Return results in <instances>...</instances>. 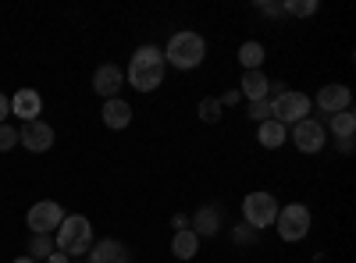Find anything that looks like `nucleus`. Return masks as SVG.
Wrapping results in <instances>:
<instances>
[{
  "instance_id": "f257e3e1",
  "label": "nucleus",
  "mask_w": 356,
  "mask_h": 263,
  "mask_svg": "<svg viewBox=\"0 0 356 263\" xmlns=\"http://www.w3.org/2000/svg\"><path fill=\"white\" fill-rule=\"evenodd\" d=\"M125 82L132 85V90H139V93H154L157 85L164 82V50L161 46H139L132 53Z\"/></svg>"
},
{
  "instance_id": "f03ea898",
  "label": "nucleus",
  "mask_w": 356,
  "mask_h": 263,
  "mask_svg": "<svg viewBox=\"0 0 356 263\" xmlns=\"http://www.w3.org/2000/svg\"><path fill=\"white\" fill-rule=\"evenodd\" d=\"M203 57H207V43L200 33H193V28H182V33H175L164 46V61L178 71H193L203 65Z\"/></svg>"
},
{
  "instance_id": "7ed1b4c3",
  "label": "nucleus",
  "mask_w": 356,
  "mask_h": 263,
  "mask_svg": "<svg viewBox=\"0 0 356 263\" xmlns=\"http://www.w3.org/2000/svg\"><path fill=\"white\" fill-rule=\"evenodd\" d=\"M54 246L65 256H82L86 249H93V224H89V217H82V214L65 217L61 228L54 231Z\"/></svg>"
},
{
  "instance_id": "20e7f679",
  "label": "nucleus",
  "mask_w": 356,
  "mask_h": 263,
  "mask_svg": "<svg viewBox=\"0 0 356 263\" xmlns=\"http://www.w3.org/2000/svg\"><path fill=\"white\" fill-rule=\"evenodd\" d=\"M314 100L307 93H296V90H282L278 96H271V118L278 125H300L307 121V114H310Z\"/></svg>"
},
{
  "instance_id": "39448f33",
  "label": "nucleus",
  "mask_w": 356,
  "mask_h": 263,
  "mask_svg": "<svg viewBox=\"0 0 356 263\" xmlns=\"http://www.w3.org/2000/svg\"><path fill=\"white\" fill-rule=\"evenodd\" d=\"M275 224H278V235L285 242H303L310 235V210L303 207V203H289V207L278 210Z\"/></svg>"
},
{
  "instance_id": "423d86ee",
  "label": "nucleus",
  "mask_w": 356,
  "mask_h": 263,
  "mask_svg": "<svg viewBox=\"0 0 356 263\" xmlns=\"http://www.w3.org/2000/svg\"><path fill=\"white\" fill-rule=\"evenodd\" d=\"M243 214L253 228H271L278 217V199L271 192H250L243 199Z\"/></svg>"
},
{
  "instance_id": "0eeeda50",
  "label": "nucleus",
  "mask_w": 356,
  "mask_h": 263,
  "mask_svg": "<svg viewBox=\"0 0 356 263\" xmlns=\"http://www.w3.org/2000/svg\"><path fill=\"white\" fill-rule=\"evenodd\" d=\"M61 221H65V210H61V203H54V199L36 203V207L29 210V217H25V224H29L33 235H50V231L61 228Z\"/></svg>"
},
{
  "instance_id": "6e6552de",
  "label": "nucleus",
  "mask_w": 356,
  "mask_h": 263,
  "mask_svg": "<svg viewBox=\"0 0 356 263\" xmlns=\"http://www.w3.org/2000/svg\"><path fill=\"white\" fill-rule=\"evenodd\" d=\"M324 139H328V135H324V125L314 121V118L292 125V142H296V150H300V153H321Z\"/></svg>"
},
{
  "instance_id": "1a4fd4ad",
  "label": "nucleus",
  "mask_w": 356,
  "mask_h": 263,
  "mask_svg": "<svg viewBox=\"0 0 356 263\" xmlns=\"http://www.w3.org/2000/svg\"><path fill=\"white\" fill-rule=\"evenodd\" d=\"M18 142L25 146L29 153H47L50 146H54V128L47 121H29V125H22Z\"/></svg>"
},
{
  "instance_id": "9d476101",
  "label": "nucleus",
  "mask_w": 356,
  "mask_h": 263,
  "mask_svg": "<svg viewBox=\"0 0 356 263\" xmlns=\"http://www.w3.org/2000/svg\"><path fill=\"white\" fill-rule=\"evenodd\" d=\"M40 110H43V96L36 90H29V85L11 96V114H15V118H22L25 125L29 121H40Z\"/></svg>"
},
{
  "instance_id": "9b49d317",
  "label": "nucleus",
  "mask_w": 356,
  "mask_h": 263,
  "mask_svg": "<svg viewBox=\"0 0 356 263\" xmlns=\"http://www.w3.org/2000/svg\"><path fill=\"white\" fill-rule=\"evenodd\" d=\"M349 103H353L349 85H339V82L321 85V93H317V107H321L324 114H342V110H349Z\"/></svg>"
},
{
  "instance_id": "f8f14e48",
  "label": "nucleus",
  "mask_w": 356,
  "mask_h": 263,
  "mask_svg": "<svg viewBox=\"0 0 356 263\" xmlns=\"http://www.w3.org/2000/svg\"><path fill=\"white\" fill-rule=\"evenodd\" d=\"M122 85H125V71L118 68V65H100V68H97V75H93V90H97L104 100H114Z\"/></svg>"
},
{
  "instance_id": "ddd939ff",
  "label": "nucleus",
  "mask_w": 356,
  "mask_h": 263,
  "mask_svg": "<svg viewBox=\"0 0 356 263\" xmlns=\"http://www.w3.org/2000/svg\"><path fill=\"white\" fill-rule=\"evenodd\" d=\"M100 118H104V125L107 128H114V132H122V128H129L132 125V107L122 100V96H114V100H104V110H100Z\"/></svg>"
},
{
  "instance_id": "4468645a",
  "label": "nucleus",
  "mask_w": 356,
  "mask_h": 263,
  "mask_svg": "<svg viewBox=\"0 0 356 263\" xmlns=\"http://www.w3.org/2000/svg\"><path fill=\"white\" fill-rule=\"evenodd\" d=\"M267 93H271V82H267L264 71H243L239 96H246L250 103H257V100H267Z\"/></svg>"
},
{
  "instance_id": "2eb2a0df",
  "label": "nucleus",
  "mask_w": 356,
  "mask_h": 263,
  "mask_svg": "<svg viewBox=\"0 0 356 263\" xmlns=\"http://www.w3.org/2000/svg\"><path fill=\"white\" fill-rule=\"evenodd\" d=\"M89 263H129V246H122L118 239L97 242L93 246V260H89Z\"/></svg>"
},
{
  "instance_id": "dca6fc26",
  "label": "nucleus",
  "mask_w": 356,
  "mask_h": 263,
  "mask_svg": "<svg viewBox=\"0 0 356 263\" xmlns=\"http://www.w3.org/2000/svg\"><path fill=\"white\" fill-rule=\"evenodd\" d=\"M171 253L178 260H193L200 253V235L193 228H182V231H175V239H171Z\"/></svg>"
},
{
  "instance_id": "f3484780",
  "label": "nucleus",
  "mask_w": 356,
  "mask_h": 263,
  "mask_svg": "<svg viewBox=\"0 0 356 263\" xmlns=\"http://www.w3.org/2000/svg\"><path fill=\"white\" fill-rule=\"evenodd\" d=\"M257 139H260L264 150H278V146L289 139V132H285V125H278V121L271 118V121H264V125L257 128Z\"/></svg>"
},
{
  "instance_id": "a211bd4d",
  "label": "nucleus",
  "mask_w": 356,
  "mask_h": 263,
  "mask_svg": "<svg viewBox=\"0 0 356 263\" xmlns=\"http://www.w3.org/2000/svg\"><path fill=\"white\" fill-rule=\"evenodd\" d=\"M218 228H221V217H218L214 207H203L193 217V231H196V235H218Z\"/></svg>"
},
{
  "instance_id": "6ab92c4d",
  "label": "nucleus",
  "mask_w": 356,
  "mask_h": 263,
  "mask_svg": "<svg viewBox=\"0 0 356 263\" xmlns=\"http://www.w3.org/2000/svg\"><path fill=\"white\" fill-rule=\"evenodd\" d=\"M239 65L246 68V71H260V65H264V46L260 43H243L239 46Z\"/></svg>"
},
{
  "instance_id": "aec40b11",
  "label": "nucleus",
  "mask_w": 356,
  "mask_h": 263,
  "mask_svg": "<svg viewBox=\"0 0 356 263\" xmlns=\"http://www.w3.org/2000/svg\"><path fill=\"white\" fill-rule=\"evenodd\" d=\"M332 132H335L339 139H353V132H356V114H353V110L332 114Z\"/></svg>"
},
{
  "instance_id": "412c9836",
  "label": "nucleus",
  "mask_w": 356,
  "mask_h": 263,
  "mask_svg": "<svg viewBox=\"0 0 356 263\" xmlns=\"http://www.w3.org/2000/svg\"><path fill=\"white\" fill-rule=\"evenodd\" d=\"M282 11H289L296 18H310V15H317V0H289V4H282Z\"/></svg>"
},
{
  "instance_id": "4be33fe9",
  "label": "nucleus",
  "mask_w": 356,
  "mask_h": 263,
  "mask_svg": "<svg viewBox=\"0 0 356 263\" xmlns=\"http://www.w3.org/2000/svg\"><path fill=\"white\" fill-rule=\"evenodd\" d=\"M200 118H203V121H218V118H221V100H214V96L200 100Z\"/></svg>"
},
{
  "instance_id": "5701e85b",
  "label": "nucleus",
  "mask_w": 356,
  "mask_h": 263,
  "mask_svg": "<svg viewBox=\"0 0 356 263\" xmlns=\"http://www.w3.org/2000/svg\"><path fill=\"white\" fill-rule=\"evenodd\" d=\"M250 121H257V125L271 121V100H257V103H250Z\"/></svg>"
},
{
  "instance_id": "b1692460",
  "label": "nucleus",
  "mask_w": 356,
  "mask_h": 263,
  "mask_svg": "<svg viewBox=\"0 0 356 263\" xmlns=\"http://www.w3.org/2000/svg\"><path fill=\"white\" fill-rule=\"evenodd\" d=\"M15 146H18V128H11V125H0V153L15 150Z\"/></svg>"
},
{
  "instance_id": "393cba45",
  "label": "nucleus",
  "mask_w": 356,
  "mask_h": 263,
  "mask_svg": "<svg viewBox=\"0 0 356 263\" xmlns=\"http://www.w3.org/2000/svg\"><path fill=\"white\" fill-rule=\"evenodd\" d=\"M29 253H33V260H36V256H50V253H57V249H54L50 235H36L33 246H29Z\"/></svg>"
},
{
  "instance_id": "a878e982",
  "label": "nucleus",
  "mask_w": 356,
  "mask_h": 263,
  "mask_svg": "<svg viewBox=\"0 0 356 263\" xmlns=\"http://www.w3.org/2000/svg\"><path fill=\"white\" fill-rule=\"evenodd\" d=\"M8 114H11V100H8L4 93H0V125H4V118H8Z\"/></svg>"
},
{
  "instance_id": "bb28decb",
  "label": "nucleus",
  "mask_w": 356,
  "mask_h": 263,
  "mask_svg": "<svg viewBox=\"0 0 356 263\" xmlns=\"http://www.w3.org/2000/svg\"><path fill=\"white\" fill-rule=\"evenodd\" d=\"M228 103H239V90H232V93L221 96V107H228Z\"/></svg>"
},
{
  "instance_id": "cd10ccee",
  "label": "nucleus",
  "mask_w": 356,
  "mask_h": 263,
  "mask_svg": "<svg viewBox=\"0 0 356 263\" xmlns=\"http://www.w3.org/2000/svg\"><path fill=\"white\" fill-rule=\"evenodd\" d=\"M47 263H72V256H65V253H50Z\"/></svg>"
},
{
  "instance_id": "c85d7f7f",
  "label": "nucleus",
  "mask_w": 356,
  "mask_h": 263,
  "mask_svg": "<svg viewBox=\"0 0 356 263\" xmlns=\"http://www.w3.org/2000/svg\"><path fill=\"white\" fill-rule=\"evenodd\" d=\"M15 263H40V260H33V256H18Z\"/></svg>"
}]
</instances>
